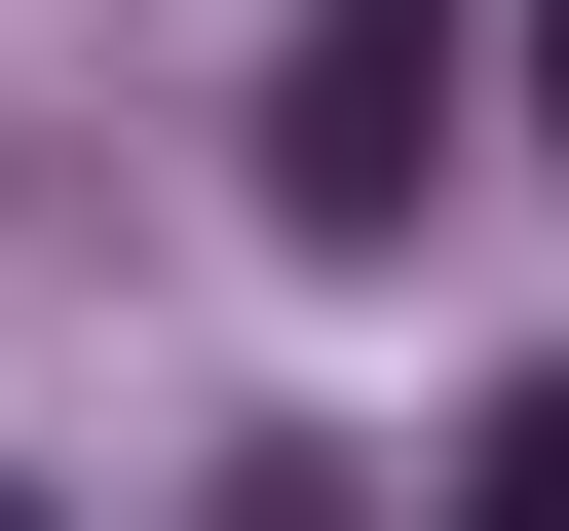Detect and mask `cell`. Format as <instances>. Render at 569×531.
<instances>
[{
    "mask_svg": "<svg viewBox=\"0 0 569 531\" xmlns=\"http://www.w3.org/2000/svg\"><path fill=\"white\" fill-rule=\"evenodd\" d=\"M456 77H493L456 0H305V77H266V228H418V190H456Z\"/></svg>",
    "mask_w": 569,
    "mask_h": 531,
    "instance_id": "obj_1",
    "label": "cell"
},
{
    "mask_svg": "<svg viewBox=\"0 0 569 531\" xmlns=\"http://www.w3.org/2000/svg\"><path fill=\"white\" fill-rule=\"evenodd\" d=\"M456 531H569V380H493V418H456Z\"/></svg>",
    "mask_w": 569,
    "mask_h": 531,
    "instance_id": "obj_2",
    "label": "cell"
},
{
    "mask_svg": "<svg viewBox=\"0 0 569 531\" xmlns=\"http://www.w3.org/2000/svg\"><path fill=\"white\" fill-rule=\"evenodd\" d=\"M190 531H342V493H190Z\"/></svg>",
    "mask_w": 569,
    "mask_h": 531,
    "instance_id": "obj_3",
    "label": "cell"
},
{
    "mask_svg": "<svg viewBox=\"0 0 569 531\" xmlns=\"http://www.w3.org/2000/svg\"><path fill=\"white\" fill-rule=\"evenodd\" d=\"M531 114H569V0H531Z\"/></svg>",
    "mask_w": 569,
    "mask_h": 531,
    "instance_id": "obj_4",
    "label": "cell"
},
{
    "mask_svg": "<svg viewBox=\"0 0 569 531\" xmlns=\"http://www.w3.org/2000/svg\"><path fill=\"white\" fill-rule=\"evenodd\" d=\"M0 531H39V493H0Z\"/></svg>",
    "mask_w": 569,
    "mask_h": 531,
    "instance_id": "obj_5",
    "label": "cell"
}]
</instances>
